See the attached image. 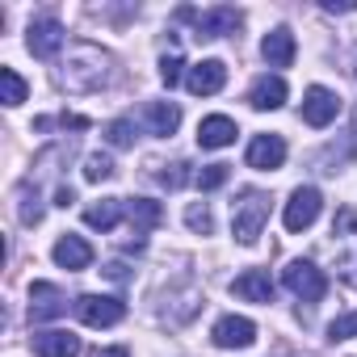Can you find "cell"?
Instances as JSON below:
<instances>
[{"label":"cell","mask_w":357,"mask_h":357,"mask_svg":"<svg viewBox=\"0 0 357 357\" xmlns=\"http://www.w3.org/2000/svg\"><path fill=\"white\" fill-rule=\"evenodd\" d=\"M109 68H114V55L101 51L97 43H72L63 72H59V84L68 93H97L109 80Z\"/></svg>","instance_id":"1"},{"label":"cell","mask_w":357,"mask_h":357,"mask_svg":"<svg viewBox=\"0 0 357 357\" xmlns=\"http://www.w3.org/2000/svg\"><path fill=\"white\" fill-rule=\"evenodd\" d=\"M269 223V194L261 190H244L236 202H231V231L244 248H252L261 240V227Z\"/></svg>","instance_id":"2"},{"label":"cell","mask_w":357,"mask_h":357,"mask_svg":"<svg viewBox=\"0 0 357 357\" xmlns=\"http://www.w3.org/2000/svg\"><path fill=\"white\" fill-rule=\"evenodd\" d=\"M332 248H336V273L349 282V286H357V215L344 206L340 215H336V227H332Z\"/></svg>","instance_id":"3"},{"label":"cell","mask_w":357,"mask_h":357,"mask_svg":"<svg viewBox=\"0 0 357 357\" xmlns=\"http://www.w3.org/2000/svg\"><path fill=\"white\" fill-rule=\"evenodd\" d=\"M282 282H286V290H290L294 298H303V303H319V298L328 294V278H324V269H315L311 261H290V265L282 269Z\"/></svg>","instance_id":"4"},{"label":"cell","mask_w":357,"mask_h":357,"mask_svg":"<svg viewBox=\"0 0 357 357\" xmlns=\"http://www.w3.org/2000/svg\"><path fill=\"white\" fill-rule=\"evenodd\" d=\"M76 315H80V324H89V328H114V324H122L126 303L114 298V294H80V298H76Z\"/></svg>","instance_id":"5"},{"label":"cell","mask_w":357,"mask_h":357,"mask_svg":"<svg viewBox=\"0 0 357 357\" xmlns=\"http://www.w3.org/2000/svg\"><path fill=\"white\" fill-rule=\"evenodd\" d=\"M319 211H324L319 190H315V185H298V190L290 194L286 211H282V223H286V231H307V227L319 219Z\"/></svg>","instance_id":"6"},{"label":"cell","mask_w":357,"mask_h":357,"mask_svg":"<svg viewBox=\"0 0 357 357\" xmlns=\"http://www.w3.org/2000/svg\"><path fill=\"white\" fill-rule=\"evenodd\" d=\"M63 26L55 22V17H38V22H30V30H26V47H30V55L34 59H55L59 55V47H63Z\"/></svg>","instance_id":"7"},{"label":"cell","mask_w":357,"mask_h":357,"mask_svg":"<svg viewBox=\"0 0 357 357\" xmlns=\"http://www.w3.org/2000/svg\"><path fill=\"white\" fill-rule=\"evenodd\" d=\"M336 114H340V97H336L332 89L311 84V89L303 93V122H307V126H328Z\"/></svg>","instance_id":"8"},{"label":"cell","mask_w":357,"mask_h":357,"mask_svg":"<svg viewBox=\"0 0 357 357\" xmlns=\"http://www.w3.org/2000/svg\"><path fill=\"white\" fill-rule=\"evenodd\" d=\"M68 311V298L55 282H34L30 286V319L43 324V319H59Z\"/></svg>","instance_id":"9"},{"label":"cell","mask_w":357,"mask_h":357,"mask_svg":"<svg viewBox=\"0 0 357 357\" xmlns=\"http://www.w3.org/2000/svg\"><path fill=\"white\" fill-rule=\"evenodd\" d=\"M211 340L219 349H248L257 340V324L244 319V315H223L215 328H211Z\"/></svg>","instance_id":"10"},{"label":"cell","mask_w":357,"mask_h":357,"mask_svg":"<svg viewBox=\"0 0 357 357\" xmlns=\"http://www.w3.org/2000/svg\"><path fill=\"white\" fill-rule=\"evenodd\" d=\"M185 84H190L194 97H215V93L227 84V63H223V59H202V63L190 68Z\"/></svg>","instance_id":"11"},{"label":"cell","mask_w":357,"mask_h":357,"mask_svg":"<svg viewBox=\"0 0 357 357\" xmlns=\"http://www.w3.org/2000/svg\"><path fill=\"white\" fill-rule=\"evenodd\" d=\"M248 168H261V172H273V168H282L286 164V139L282 135H257L252 143H248Z\"/></svg>","instance_id":"12"},{"label":"cell","mask_w":357,"mask_h":357,"mask_svg":"<svg viewBox=\"0 0 357 357\" xmlns=\"http://www.w3.org/2000/svg\"><path fill=\"white\" fill-rule=\"evenodd\" d=\"M240 22H244V13H240V9L219 5V9H211V13H202V17H198V38H223V34H236V30H240Z\"/></svg>","instance_id":"13"},{"label":"cell","mask_w":357,"mask_h":357,"mask_svg":"<svg viewBox=\"0 0 357 357\" xmlns=\"http://www.w3.org/2000/svg\"><path fill=\"white\" fill-rule=\"evenodd\" d=\"M236 122L227 118V114H211V118H202L198 122V143L206 147V151H219V147H227V143H236Z\"/></svg>","instance_id":"14"},{"label":"cell","mask_w":357,"mask_h":357,"mask_svg":"<svg viewBox=\"0 0 357 357\" xmlns=\"http://www.w3.org/2000/svg\"><path fill=\"white\" fill-rule=\"evenodd\" d=\"M231 294L236 298H248V303H273V278L269 269H248L231 282Z\"/></svg>","instance_id":"15"},{"label":"cell","mask_w":357,"mask_h":357,"mask_svg":"<svg viewBox=\"0 0 357 357\" xmlns=\"http://www.w3.org/2000/svg\"><path fill=\"white\" fill-rule=\"evenodd\" d=\"M294 34L286 30V26H278V30H269L265 34V43H261V55H265V63L269 68H290L294 63Z\"/></svg>","instance_id":"16"},{"label":"cell","mask_w":357,"mask_h":357,"mask_svg":"<svg viewBox=\"0 0 357 357\" xmlns=\"http://www.w3.org/2000/svg\"><path fill=\"white\" fill-rule=\"evenodd\" d=\"M51 257H55V265H63V269H89V265H93V244L80 240V236H59Z\"/></svg>","instance_id":"17"},{"label":"cell","mask_w":357,"mask_h":357,"mask_svg":"<svg viewBox=\"0 0 357 357\" xmlns=\"http://www.w3.org/2000/svg\"><path fill=\"white\" fill-rule=\"evenodd\" d=\"M80 353V336L76 332H38L34 336V357H76Z\"/></svg>","instance_id":"18"},{"label":"cell","mask_w":357,"mask_h":357,"mask_svg":"<svg viewBox=\"0 0 357 357\" xmlns=\"http://www.w3.org/2000/svg\"><path fill=\"white\" fill-rule=\"evenodd\" d=\"M126 219H130V231L143 240L151 227H160L164 206H160V202H151V198H130V202H126Z\"/></svg>","instance_id":"19"},{"label":"cell","mask_w":357,"mask_h":357,"mask_svg":"<svg viewBox=\"0 0 357 357\" xmlns=\"http://www.w3.org/2000/svg\"><path fill=\"white\" fill-rule=\"evenodd\" d=\"M248 101H252V109H282L286 105V80L282 76H261L252 84Z\"/></svg>","instance_id":"20"},{"label":"cell","mask_w":357,"mask_h":357,"mask_svg":"<svg viewBox=\"0 0 357 357\" xmlns=\"http://www.w3.org/2000/svg\"><path fill=\"white\" fill-rule=\"evenodd\" d=\"M122 215H126V202H122V198H101V202L84 206V223L97 227V231H114Z\"/></svg>","instance_id":"21"},{"label":"cell","mask_w":357,"mask_h":357,"mask_svg":"<svg viewBox=\"0 0 357 357\" xmlns=\"http://www.w3.org/2000/svg\"><path fill=\"white\" fill-rule=\"evenodd\" d=\"M143 114H147V122H151V135H160V139H168L176 126H181V109H176L172 101H151Z\"/></svg>","instance_id":"22"},{"label":"cell","mask_w":357,"mask_h":357,"mask_svg":"<svg viewBox=\"0 0 357 357\" xmlns=\"http://www.w3.org/2000/svg\"><path fill=\"white\" fill-rule=\"evenodd\" d=\"M17 215H22L26 227H34V223L43 219V206H38V190H34V185H22V190H17Z\"/></svg>","instance_id":"23"},{"label":"cell","mask_w":357,"mask_h":357,"mask_svg":"<svg viewBox=\"0 0 357 357\" xmlns=\"http://www.w3.org/2000/svg\"><path fill=\"white\" fill-rule=\"evenodd\" d=\"M0 89H5V105L26 101V80L17 76V68H0Z\"/></svg>","instance_id":"24"},{"label":"cell","mask_w":357,"mask_h":357,"mask_svg":"<svg viewBox=\"0 0 357 357\" xmlns=\"http://www.w3.org/2000/svg\"><path fill=\"white\" fill-rule=\"evenodd\" d=\"M160 185H168V190H181L185 181H190V164L185 160H172V164H160Z\"/></svg>","instance_id":"25"},{"label":"cell","mask_w":357,"mask_h":357,"mask_svg":"<svg viewBox=\"0 0 357 357\" xmlns=\"http://www.w3.org/2000/svg\"><path fill=\"white\" fill-rule=\"evenodd\" d=\"M185 223H190V231H198V236H211V231H215V219H211V206H206V202H194V206L185 211Z\"/></svg>","instance_id":"26"},{"label":"cell","mask_w":357,"mask_h":357,"mask_svg":"<svg viewBox=\"0 0 357 357\" xmlns=\"http://www.w3.org/2000/svg\"><path fill=\"white\" fill-rule=\"evenodd\" d=\"M227 176H231V168L227 164H206L194 181H198V190H219V185H227Z\"/></svg>","instance_id":"27"},{"label":"cell","mask_w":357,"mask_h":357,"mask_svg":"<svg viewBox=\"0 0 357 357\" xmlns=\"http://www.w3.org/2000/svg\"><path fill=\"white\" fill-rule=\"evenodd\" d=\"M84 176H89V181H109V176H114V160L101 155V151H93L84 160Z\"/></svg>","instance_id":"28"},{"label":"cell","mask_w":357,"mask_h":357,"mask_svg":"<svg viewBox=\"0 0 357 357\" xmlns=\"http://www.w3.org/2000/svg\"><path fill=\"white\" fill-rule=\"evenodd\" d=\"M105 139H109L114 147H130V143H135V122H130V118L109 122V126H105Z\"/></svg>","instance_id":"29"},{"label":"cell","mask_w":357,"mask_h":357,"mask_svg":"<svg viewBox=\"0 0 357 357\" xmlns=\"http://www.w3.org/2000/svg\"><path fill=\"white\" fill-rule=\"evenodd\" d=\"M349 336H357V311L336 315V319L328 324V340H332V344H336V340H349Z\"/></svg>","instance_id":"30"},{"label":"cell","mask_w":357,"mask_h":357,"mask_svg":"<svg viewBox=\"0 0 357 357\" xmlns=\"http://www.w3.org/2000/svg\"><path fill=\"white\" fill-rule=\"evenodd\" d=\"M181 68H185V63H181V55H164V59H160V80L172 89L176 80H181Z\"/></svg>","instance_id":"31"},{"label":"cell","mask_w":357,"mask_h":357,"mask_svg":"<svg viewBox=\"0 0 357 357\" xmlns=\"http://www.w3.org/2000/svg\"><path fill=\"white\" fill-rule=\"evenodd\" d=\"M72 202H76V194H72V185H59V190H55V206H63V211H68Z\"/></svg>","instance_id":"32"},{"label":"cell","mask_w":357,"mask_h":357,"mask_svg":"<svg viewBox=\"0 0 357 357\" xmlns=\"http://www.w3.org/2000/svg\"><path fill=\"white\" fill-rule=\"evenodd\" d=\"M105 278H109V282H126L130 273H126V265H122V261H114V265H105Z\"/></svg>","instance_id":"33"},{"label":"cell","mask_w":357,"mask_h":357,"mask_svg":"<svg viewBox=\"0 0 357 357\" xmlns=\"http://www.w3.org/2000/svg\"><path fill=\"white\" fill-rule=\"evenodd\" d=\"M93 357H130L126 344H109V349H93Z\"/></svg>","instance_id":"34"},{"label":"cell","mask_w":357,"mask_h":357,"mask_svg":"<svg viewBox=\"0 0 357 357\" xmlns=\"http://www.w3.org/2000/svg\"><path fill=\"white\" fill-rule=\"evenodd\" d=\"M353 135H357V114H353Z\"/></svg>","instance_id":"35"}]
</instances>
